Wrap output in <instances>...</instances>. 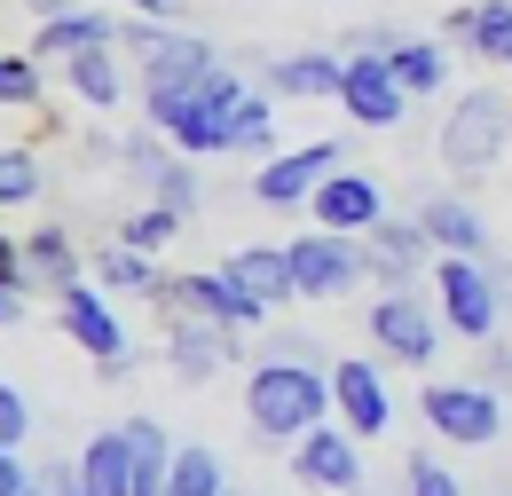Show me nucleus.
<instances>
[{
    "label": "nucleus",
    "mask_w": 512,
    "mask_h": 496,
    "mask_svg": "<svg viewBox=\"0 0 512 496\" xmlns=\"http://www.w3.org/2000/svg\"><path fill=\"white\" fill-rule=\"evenodd\" d=\"M40 489H48V496H87V481H79V465H48Z\"/></svg>",
    "instance_id": "39"
},
{
    "label": "nucleus",
    "mask_w": 512,
    "mask_h": 496,
    "mask_svg": "<svg viewBox=\"0 0 512 496\" xmlns=\"http://www.w3.org/2000/svg\"><path fill=\"white\" fill-rule=\"evenodd\" d=\"M292 473H300V489L355 496L363 489V434H347V426H308L300 449H292Z\"/></svg>",
    "instance_id": "13"
},
{
    "label": "nucleus",
    "mask_w": 512,
    "mask_h": 496,
    "mask_svg": "<svg viewBox=\"0 0 512 496\" xmlns=\"http://www.w3.org/2000/svg\"><path fill=\"white\" fill-rule=\"evenodd\" d=\"M465 32H473V0H465V8H442V40H465Z\"/></svg>",
    "instance_id": "41"
},
{
    "label": "nucleus",
    "mask_w": 512,
    "mask_h": 496,
    "mask_svg": "<svg viewBox=\"0 0 512 496\" xmlns=\"http://www.w3.org/2000/svg\"><path fill=\"white\" fill-rule=\"evenodd\" d=\"M426 260H434V237H426V221H418V213H410V221H394V213H386L379 229H371V276H379L386 292H394V284H410Z\"/></svg>",
    "instance_id": "17"
},
{
    "label": "nucleus",
    "mask_w": 512,
    "mask_h": 496,
    "mask_svg": "<svg viewBox=\"0 0 512 496\" xmlns=\"http://www.w3.org/2000/svg\"><path fill=\"white\" fill-rule=\"evenodd\" d=\"M339 79H347V56H331V48H300V56H276V63H268V95H292V103H323V95H339Z\"/></svg>",
    "instance_id": "21"
},
{
    "label": "nucleus",
    "mask_w": 512,
    "mask_h": 496,
    "mask_svg": "<svg viewBox=\"0 0 512 496\" xmlns=\"http://www.w3.org/2000/svg\"><path fill=\"white\" fill-rule=\"evenodd\" d=\"M229 355H237V331H221V323H205V315L166 323V363H174L182 378H213Z\"/></svg>",
    "instance_id": "19"
},
{
    "label": "nucleus",
    "mask_w": 512,
    "mask_h": 496,
    "mask_svg": "<svg viewBox=\"0 0 512 496\" xmlns=\"http://www.w3.org/2000/svg\"><path fill=\"white\" fill-rule=\"evenodd\" d=\"M229 150H237V158H276V95H245V103H237Z\"/></svg>",
    "instance_id": "29"
},
{
    "label": "nucleus",
    "mask_w": 512,
    "mask_h": 496,
    "mask_svg": "<svg viewBox=\"0 0 512 496\" xmlns=\"http://www.w3.org/2000/svg\"><path fill=\"white\" fill-rule=\"evenodd\" d=\"M339 158H347V142H339V134H323V142H308V150H276V158H260L253 205H268V213L308 205V197L323 189V174H339Z\"/></svg>",
    "instance_id": "8"
},
{
    "label": "nucleus",
    "mask_w": 512,
    "mask_h": 496,
    "mask_svg": "<svg viewBox=\"0 0 512 496\" xmlns=\"http://www.w3.org/2000/svg\"><path fill=\"white\" fill-rule=\"evenodd\" d=\"M24 268H32V276H48L56 292L79 284V252H71L64 229H32V237H24Z\"/></svg>",
    "instance_id": "30"
},
{
    "label": "nucleus",
    "mask_w": 512,
    "mask_h": 496,
    "mask_svg": "<svg viewBox=\"0 0 512 496\" xmlns=\"http://www.w3.org/2000/svg\"><path fill=\"white\" fill-rule=\"evenodd\" d=\"M32 197H40V158L32 150H0V213H16Z\"/></svg>",
    "instance_id": "33"
},
{
    "label": "nucleus",
    "mask_w": 512,
    "mask_h": 496,
    "mask_svg": "<svg viewBox=\"0 0 512 496\" xmlns=\"http://www.w3.org/2000/svg\"><path fill=\"white\" fill-rule=\"evenodd\" d=\"M418 410H426V426L442 441H457V449H489V441L505 434V402H497L481 378H442V386H426Z\"/></svg>",
    "instance_id": "7"
},
{
    "label": "nucleus",
    "mask_w": 512,
    "mask_h": 496,
    "mask_svg": "<svg viewBox=\"0 0 512 496\" xmlns=\"http://www.w3.org/2000/svg\"><path fill=\"white\" fill-rule=\"evenodd\" d=\"M16 496H48V489H40V481H24V489H16Z\"/></svg>",
    "instance_id": "44"
},
{
    "label": "nucleus",
    "mask_w": 512,
    "mask_h": 496,
    "mask_svg": "<svg viewBox=\"0 0 512 496\" xmlns=\"http://www.w3.org/2000/svg\"><path fill=\"white\" fill-rule=\"evenodd\" d=\"M434 300H442V323L457 339H497L505 276H489V268L465 260V252H434Z\"/></svg>",
    "instance_id": "5"
},
{
    "label": "nucleus",
    "mask_w": 512,
    "mask_h": 496,
    "mask_svg": "<svg viewBox=\"0 0 512 496\" xmlns=\"http://www.w3.org/2000/svg\"><path fill=\"white\" fill-rule=\"evenodd\" d=\"M268 355H284V363H323V347H316V339H300V331L268 339Z\"/></svg>",
    "instance_id": "38"
},
{
    "label": "nucleus",
    "mask_w": 512,
    "mask_h": 496,
    "mask_svg": "<svg viewBox=\"0 0 512 496\" xmlns=\"http://www.w3.org/2000/svg\"><path fill=\"white\" fill-rule=\"evenodd\" d=\"M40 87H48L40 56H0V103H8V111H32V103H40Z\"/></svg>",
    "instance_id": "34"
},
{
    "label": "nucleus",
    "mask_w": 512,
    "mask_h": 496,
    "mask_svg": "<svg viewBox=\"0 0 512 496\" xmlns=\"http://www.w3.org/2000/svg\"><path fill=\"white\" fill-rule=\"evenodd\" d=\"M339 111H347L355 126H371V134H386V126H402V111H410V87L394 79V63H386L379 48H347Z\"/></svg>",
    "instance_id": "9"
},
{
    "label": "nucleus",
    "mask_w": 512,
    "mask_h": 496,
    "mask_svg": "<svg viewBox=\"0 0 512 496\" xmlns=\"http://www.w3.org/2000/svg\"><path fill=\"white\" fill-rule=\"evenodd\" d=\"M64 79L79 103H95V111H111L119 95H127V71H119V40L111 48H79V56H64Z\"/></svg>",
    "instance_id": "24"
},
{
    "label": "nucleus",
    "mask_w": 512,
    "mask_h": 496,
    "mask_svg": "<svg viewBox=\"0 0 512 496\" xmlns=\"http://www.w3.org/2000/svg\"><path fill=\"white\" fill-rule=\"evenodd\" d=\"M292 284H300V300H347L363 276H371V245H355V237H339V229H308V237H292Z\"/></svg>",
    "instance_id": "6"
},
{
    "label": "nucleus",
    "mask_w": 512,
    "mask_h": 496,
    "mask_svg": "<svg viewBox=\"0 0 512 496\" xmlns=\"http://www.w3.org/2000/svg\"><path fill=\"white\" fill-rule=\"evenodd\" d=\"M119 48L142 63V87H190V79H205L221 63L213 40L182 32L174 16H134V24H119Z\"/></svg>",
    "instance_id": "4"
},
{
    "label": "nucleus",
    "mask_w": 512,
    "mask_h": 496,
    "mask_svg": "<svg viewBox=\"0 0 512 496\" xmlns=\"http://www.w3.org/2000/svg\"><path fill=\"white\" fill-rule=\"evenodd\" d=\"M245 292H253L260 308H284V300H300V284H292V252L284 245H245V252H229L221 260Z\"/></svg>",
    "instance_id": "23"
},
{
    "label": "nucleus",
    "mask_w": 512,
    "mask_h": 496,
    "mask_svg": "<svg viewBox=\"0 0 512 496\" xmlns=\"http://www.w3.org/2000/svg\"><path fill=\"white\" fill-rule=\"evenodd\" d=\"M56 315H64V331L103 363V371H127V323L111 315L103 284H64V292H56Z\"/></svg>",
    "instance_id": "14"
},
{
    "label": "nucleus",
    "mask_w": 512,
    "mask_h": 496,
    "mask_svg": "<svg viewBox=\"0 0 512 496\" xmlns=\"http://www.w3.org/2000/svg\"><path fill=\"white\" fill-rule=\"evenodd\" d=\"M371 347H379L386 363H434V347H442V323H434V308L410 292V284H394V292H379V308H371Z\"/></svg>",
    "instance_id": "10"
},
{
    "label": "nucleus",
    "mask_w": 512,
    "mask_h": 496,
    "mask_svg": "<svg viewBox=\"0 0 512 496\" xmlns=\"http://www.w3.org/2000/svg\"><path fill=\"white\" fill-rule=\"evenodd\" d=\"M24 315V284H0V323H16Z\"/></svg>",
    "instance_id": "42"
},
{
    "label": "nucleus",
    "mask_w": 512,
    "mask_h": 496,
    "mask_svg": "<svg viewBox=\"0 0 512 496\" xmlns=\"http://www.w3.org/2000/svg\"><path fill=\"white\" fill-rule=\"evenodd\" d=\"M505 150H512V95H497V87H465L457 111L442 119V166L457 174V182H473V174L505 166Z\"/></svg>",
    "instance_id": "3"
},
{
    "label": "nucleus",
    "mask_w": 512,
    "mask_h": 496,
    "mask_svg": "<svg viewBox=\"0 0 512 496\" xmlns=\"http://www.w3.org/2000/svg\"><path fill=\"white\" fill-rule=\"evenodd\" d=\"M95 284H103V292H166L158 260H150L142 245H111V252H95Z\"/></svg>",
    "instance_id": "27"
},
{
    "label": "nucleus",
    "mask_w": 512,
    "mask_h": 496,
    "mask_svg": "<svg viewBox=\"0 0 512 496\" xmlns=\"http://www.w3.org/2000/svg\"><path fill=\"white\" fill-rule=\"evenodd\" d=\"M386 63H394V79L410 87V103H418V95H442V87H449V56H442V40H418V32H402V40L386 48Z\"/></svg>",
    "instance_id": "25"
},
{
    "label": "nucleus",
    "mask_w": 512,
    "mask_h": 496,
    "mask_svg": "<svg viewBox=\"0 0 512 496\" xmlns=\"http://www.w3.org/2000/svg\"><path fill=\"white\" fill-rule=\"evenodd\" d=\"M182 221H190V213H174V205H158V197H150V205H134L127 221H119V245H142V252H158L166 237H174V229H182Z\"/></svg>",
    "instance_id": "32"
},
{
    "label": "nucleus",
    "mask_w": 512,
    "mask_h": 496,
    "mask_svg": "<svg viewBox=\"0 0 512 496\" xmlns=\"http://www.w3.org/2000/svg\"><path fill=\"white\" fill-rule=\"evenodd\" d=\"M119 8H134V16H174V0H119Z\"/></svg>",
    "instance_id": "43"
},
{
    "label": "nucleus",
    "mask_w": 512,
    "mask_h": 496,
    "mask_svg": "<svg viewBox=\"0 0 512 496\" xmlns=\"http://www.w3.org/2000/svg\"><path fill=\"white\" fill-rule=\"evenodd\" d=\"M24 434H32V410H24V394L0 378V449H24Z\"/></svg>",
    "instance_id": "36"
},
{
    "label": "nucleus",
    "mask_w": 512,
    "mask_h": 496,
    "mask_svg": "<svg viewBox=\"0 0 512 496\" xmlns=\"http://www.w3.org/2000/svg\"><path fill=\"white\" fill-rule=\"evenodd\" d=\"M394 40H402V24H386V16H371V24H355V40H347V48H394Z\"/></svg>",
    "instance_id": "37"
},
{
    "label": "nucleus",
    "mask_w": 512,
    "mask_h": 496,
    "mask_svg": "<svg viewBox=\"0 0 512 496\" xmlns=\"http://www.w3.org/2000/svg\"><path fill=\"white\" fill-rule=\"evenodd\" d=\"M505 95H512V87H505Z\"/></svg>",
    "instance_id": "45"
},
{
    "label": "nucleus",
    "mask_w": 512,
    "mask_h": 496,
    "mask_svg": "<svg viewBox=\"0 0 512 496\" xmlns=\"http://www.w3.org/2000/svg\"><path fill=\"white\" fill-rule=\"evenodd\" d=\"M221 457L213 449H174V473H166V496H221Z\"/></svg>",
    "instance_id": "31"
},
{
    "label": "nucleus",
    "mask_w": 512,
    "mask_h": 496,
    "mask_svg": "<svg viewBox=\"0 0 512 496\" xmlns=\"http://www.w3.org/2000/svg\"><path fill=\"white\" fill-rule=\"evenodd\" d=\"M245 95H253L245 71L213 63V71L190 79V87H142V111H150V126H158L174 150H190V158H221V150H229V119H237Z\"/></svg>",
    "instance_id": "1"
},
{
    "label": "nucleus",
    "mask_w": 512,
    "mask_h": 496,
    "mask_svg": "<svg viewBox=\"0 0 512 496\" xmlns=\"http://www.w3.org/2000/svg\"><path fill=\"white\" fill-rule=\"evenodd\" d=\"M465 48H473L481 63H497V71H512V0H473Z\"/></svg>",
    "instance_id": "28"
},
{
    "label": "nucleus",
    "mask_w": 512,
    "mask_h": 496,
    "mask_svg": "<svg viewBox=\"0 0 512 496\" xmlns=\"http://www.w3.org/2000/svg\"><path fill=\"white\" fill-rule=\"evenodd\" d=\"M402 496H465V489H457V473H449L434 449H410V465H402Z\"/></svg>",
    "instance_id": "35"
},
{
    "label": "nucleus",
    "mask_w": 512,
    "mask_h": 496,
    "mask_svg": "<svg viewBox=\"0 0 512 496\" xmlns=\"http://www.w3.org/2000/svg\"><path fill=\"white\" fill-rule=\"evenodd\" d=\"M308 213H316V229H339V237H371L386 221V189L371 174H323V189L308 197Z\"/></svg>",
    "instance_id": "16"
},
{
    "label": "nucleus",
    "mask_w": 512,
    "mask_h": 496,
    "mask_svg": "<svg viewBox=\"0 0 512 496\" xmlns=\"http://www.w3.org/2000/svg\"><path fill=\"white\" fill-rule=\"evenodd\" d=\"M119 166H127V174L150 189L158 205H174V213H197V166H190V150H174L158 126L119 142Z\"/></svg>",
    "instance_id": "11"
},
{
    "label": "nucleus",
    "mask_w": 512,
    "mask_h": 496,
    "mask_svg": "<svg viewBox=\"0 0 512 496\" xmlns=\"http://www.w3.org/2000/svg\"><path fill=\"white\" fill-rule=\"evenodd\" d=\"M71 465H79L87 496H127L134 489V434H127V426H103V434L87 441Z\"/></svg>",
    "instance_id": "22"
},
{
    "label": "nucleus",
    "mask_w": 512,
    "mask_h": 496,
    "mask_svg": "<svg viewBox=\"0 0 512 496\" xmlns=\"http://www.w3.org/2000/svg\"><path fill=\"white\" fill-rule=\"evenodd\" d=\"M111 40H119V24H111V16H103V8H56V16H40V32H32V56L48 63H64V56H79V48H111Z\"/></svg>",
    "instance_id": "18"
},
{
    "label": "nucleus",
    "mask_w": 512,
    "mask_h": 496,
    "mask_svg": "<svg viewBox=\"0 0 512 496\" xmlns=\"http://www.w3.org/2000/svg\"><path fill=\"white\" fill-rule=\"evenodd\" d=\"M418 221H426L434 252L489 260V221H481V205H473V197H426V205H418Z\"/></svg>",
    "instance_id": "20"
},
{
    "label": "nucleus",
    "mask_w": 512,
    "mask_h": 496,
    "mask_svg": "<svg viewBox=\"0 0 512 496\" xmlns=\"http://www.w3.org/2000/svg\"><path fill=\"white\" fill-rule=\"evenodd\" d=\"M245 418L268 441H300L308 426L331 418V371L323 363H284V355H260L253 386H245Z\"/></svg>",
    "instance_id": "2"
},
{
    "label": "nucleus",
    "mask_w": 512,
    "mask_h": 496,
    "mask_svg": "<svg viewBox=\"0 0 512 496\" xmlns=\"http://www.w3.org/2000/svg\"><path fill=\"white\" fill-rule=\"evenodd\" d=\"M331 410H339V426L363 441H379L394 426V394H386L379 363H363V355H347V363H331Z\"/></svg>",
    "instance_id": "15"
},
{
    "label": "nucleus",
    "mask_w": 512,
    "mask_h": 496,
    "mask_svg": "<svg viewBox=\"0 0 512 496\" xmlns=\"http://www.w3.org/2000/svg\"><path fill=\"white\" fill-rule=\"evenodd\" d=\"M24 481H32V473L16 465V449H0V496H16V489H24Z\"/></svg>",
    "instance_id": "40"
},
{
    "label": "nucleus",
    "mask_w": 512,
    "mask_h": 496,
    "mask_svg": "<svg viewBox=\"0 0 512 496\" xmlns=\"http://www.w3.org/2000/svg\"><path fill=\"white\" fill-rule=\"evenodd\" d=\"M166 300L182 315H205V323H221V331H260L268 323V308H260L253 292L229 276V268H197V276H174L166 284Z\"/></svg>",
    "instance_id": "12"
},
{
    "label": "nucleus",
    "mask_w": 512,
    "mask_h": 496,
    "mask_svg": "<svg viewBox=\"0 0 512 496\" xmlns=\"http://www.w3.org/2000/svg\"><path fill=\"white\" fill-rule=\"evenodd\" d=\"M127 434H134V489L127 496H166V473H174L166 426H158V418H127Z\"/></svg>",
    "instance_id": "26"
}]
</instances>
